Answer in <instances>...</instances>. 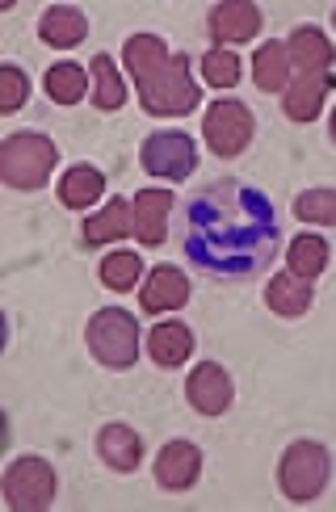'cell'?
<instances>
[{
  "label": "cell",
  "instance_id": "21",
  "mask_svg": "<svg viewBox=\"0 0 336 512\" xmlns=\"http://www.w3.org/2000/svg\"><path fill=\"white\" fill-rule=\"evenodd\" d=\"M147 357L164 370L181 366L185 357H194V332H189L185 324H156L152 336H147Z\"/></svg>",
  "mask_w": 336,
  "mask_h": 512
},
{
  "label": "cell",
  "instance_id": "29",
  "mask_svg": "<svg viewBox=\"0 0 336 512\" xmlns=\"http://www.w3.org/2000/svg\"><path fill=\"white\" fill-rule=\"evenodd\" d=\"M294 219L336 227V189H307V194H299L294 198Z\"/></svg>",
  "mask_w": 336,
  "mask_h": 512
},
{
  "label": "cell",
  "instance_id": "28",
  "mask_svg": "<svg viewBox=\"0 0 336 512\" xmlns=\"http://www.w3.org/2000/svg\"><path fill=\"white\" fill-rule=\"evenodd\" d=\"M240 55L227 51V47H215L202 55V80L210 84V89H236L240 84Z\"/></svg>",
  "mask_w": 336,
  "mask_h": 512
},
{
  "label": "cell",
  "instance_id": "26",
  "mask_svg": "<svg viewBox=\"0 0 336 512\" xmlns=\"http://www.w3.org/2000/svg\"><path fill=\"white\" fill-rule=\"evenodd\" d=\"M97 273H101V286H105V290L126 294V290L139 286V277H143V256L118 248V252H110V256H101V269H97Z\"/></svg>",
  "mask_w": 336,
  "mask_h": 512
},
{
  "label": "cell",
  "instance_id": "17",
  "mask_svg": "<svg viewBox=\"0 0 336 512\" xmlns=\"http://www.w3.org/2000/svg\"><path fill=\"white\" fill-rule=\"evenodd\" d=\"M38 38L55 51H72L89 38V17H84L76 5H51L38 21Z\"/></svg>",
  "mask_w": 336,
  "mask_h": 512
},
{
  "label": "cell",
  "instance_id": "1",
  "mask_svg": "<svg viewBox=\"0 0 336 512\" xmlns=\"http://www.w3.org/2000/svg\"><path fill=\"white\" fill-rule=\"evenodd\" d=\"M181 248L189 265L223 282L257 277L278 252V219L252 185L215 181L185 206Z\"/></svg>",
  "mask_w": 336,
  "mask_h": 512
},
{
  "label": "cell",
  "instance_id": "7",
  "mask_svg": "<svg viewBox=\"0 0 336 512\" xmlns=\"http://www.w3.org/2000/svg\"><path fill=\"white\" fill-rule=\"evenodd\" d=\"M252 110L244 101H231V97H219V101H210L206 105V118H202V139L206 147L215 156L231 160V156H240L244 147L252 143Z\"/></svg>",
  "mask_w": 336,
  "mask_h": 512
},
{
  "label": "cell",
  "instance_id": "10",
  "mask_svg": "<svg viewBox=\"0 0 336 512\" xmlns=\"http://www.w3.org/2000/svg\"><path fill=\"white\" fill-rule=\"evenodd\" d=\"M206 30L219 47H236V42H248L261 34V9L252 0H223V5L210 9Z\"/></svg>",
  "mask_w": 336,
  "mask_h": 512
},
{
  "label": "cell",
  "instance_id": "18",
  "mask_svg": "<svg viewBox=\"0 0 336 512\" xmlns=\"http://www.w3.org/2000/svg\"><path fill=\"white\" fill-rule=\"evenodd\" d=\"M311 303H315V290H311L307 277L290 273V269L278 273V277H269V286H265V307H269L273 315L299 319V315L311 311Z\"/></svg>",
  "mask_w": 336,
  "mask_h": 512
},
{
  "label": "cell",
  "instance_id": "23",
  "mask_svg": "<svg viewBox=\"0 0 336 512\" xmlns=\"http://www.w3.org/2000/svg\"><path fill=\"white\" fill-rule=\"evenodd\" d=\"M42 89H47V97L55 105H76L84 93H93V84H89V76H84L80 63L63 59V63H51V68H47V76H42Z\"/></svg>",
  "mask_w": 336,
  "mask_h": 512
},
{
  "label": "cell",
  "instance_id": "13",
  "mask_svg": "<svg viewBox=\"0 0 336 512\" xmlns=\"http://www.w3.org/2000/svg\"><path fill=\"white\" fill-rule=\"evenodd\" d=\"M131 210H135V240L143 248H160L168 236V215H173V189H139Z\"/></svg>",
  "mask_w": 336,
  "mask_h": 512
},
{
  "label": "cell",
  "instance_id": "19",
  "mask_svg": "<svg viewBox=\"0 0 336 512\" xmlns=\"http://www.w3.org/2000/svg\"><path fill=\"white\" fill-rule=\"evenodd\" d=\"M122 236H135V210H131V202H126V198H114L110 206L101 210V215L84 219V231H80V240L89 248H101V244L122 240Z\"/></svg>",
  "mask_w": 336,
  "mask_h": 512
},
{
  "label": "cell",
  "instance_id": "12",
  "mask_svg": "<svg viewBox=\"0 0 336 512\" xmlns=\"http://www.w3.org/2000/svg\"><path fill=\"white\" fill-rule=\"evenodd\" d=\"M189 303V277L177 265H156L147 273V282L139 290V307L147 315H164V311H181Z\"/></svg>",
  "mask_w": 336,
  "mask_h": 512
},
{
  "label": "cell",
  "instance_id": "15",
  "mask_svg": "<svg viewBox=\"0 0 336 512\" xmlns=\"http://www.w3.org/2000/svg\"><path fill=\"white\" fill-rule=\"evenodd\" d=\"M286 51H290V68L294 76H328L332 68V42L324 30H315V26H299L290 38H286Z\"/></svg>",
  "mask_w": 336,
  "mask_h": 512
},
{
  "label": "cell",
  "instance_id": "3",
  "mask_svg": "<svg viewBox=\"0 0 336 512\" xmlns=\"http://www.w3.org/2000/svg\"><path fill=\"white\" fill-rule=\"evenodd\" d=\"M59 152L47 135H34V131H17L0 143V177H5L9 189H21V194H30V189H42L51 177Z\"/></svg>",
  "mask_w": 336,
  "mask_h": 512
},
{
  "label": "cell",
  "instance_id": "9",
  "mask_svg": "<svg viewBox=\"0 0 336 512\" xmlns=\"http://www.w3.org/2000/svg\"><path fill=\"white\" fill-rule=\"evenodd\" d=\"M185 399L198 416H223L231 408V399H236V387H231V374L219 361H202L185 378Z\"/></svg>",
  "mask_w": 336,
  "mask_h": 512
},
{
  "label": "cell",
  "instance_id": "22",
  "mask_svg": "<svg viewBox=\"0 0 336 512\" xmlns=\"http://www.w3.org/2000/svg\"><path fill=\"white\" fill-rule=\"evenodd\" d=\"M101 189H105V177L93 164H72L68 173L59 177V202L68 210H84V206L101 202Z\"/></svg>",
  "mask_w": 336,
  "mask_h": 512
},
{
  "label": "cell",
  "instance_id": "11",
  "mask_svg": "<svg viewBox=\"0 0 336 512\" xmlns=\"http://www.w3.org/2000/svg\"><path fill=\"white\" fill-rule=\"evenodd\" d=\"M202 479V450L194 441H168L156 454V483L164 492H189Z\"/></svg>",
  "mask_w": 336,
  "mask_h": 512
},
{
  "label": "cell",
  "instance_id": "32",
  "mask_svg": "<svg viewBox=\"0 0 336 512\" xmlns=\"http://www.w3.org/2000/svg\"><path fill=\"white\" fill-rule=\"evenodd\" d=\"M332 21H336V13H332Z\"/></svg>",
  "mask_w": 336,
  "mask_h": 512
},
{
  "label": "cell",
  "instance_id": "27",
  "mask_svg": "<svg viewBox=\"0 0 336 512\" xmlns=\"http://www.w3.org/2000/svg\"><path fill=\"white\" fill-rule=\"evenodd\" d=\"M286 265H290V273L315 282V277L328 269V244L320 236H294L290 248H286Z\"/></svg>",
  "mask_w": 336,
  "mask_h": 512
},
{
  "label": "cell",
  "instance_id": "6",
  "mask_svg": "<svg viewBox=\"0 0 336 512\" xmlns=\"http://www.w3.org/2000/svg\"><path fill=\"white\" fill-rule=\"evenodd\" d=\"M5 500L13 512H47L55 504V466L47 458H13L5 471Z\"/></svg>",
  "mask_w": 336,
  "mask_h": 512
},
{
  "label": "cell",
  "instance_id": "14",
  "mask_svg": "<svg viewBox=\"0 0 336 512\" xmlns=\"http://www.w3.org/2000/svg\"><path fill=\"white\" fill-rule=\"evenodd\" d=\"M97 458L118 475H135L143 462V437L131 429V424H105L97 433Z\"/></svg>",
  "mask_w": 336,
  "mask_h": 512
},
{
  "label": "cell",
  "instance_id": "4",
  "mask_svg": "<svg viewBox=\"0 0 336 512\" xmlns=\"http://www.w3.org/2000/svg\"><path fill=\"white\" fill-rule=\"evenodd\" d=\"M84 340H89L93 361L105 370H131L139 357V324L122 307H101L84 328Z\"/></svg>",
  "mask_w": 336,
  "mask_h": 512
},
{
  "label": "cell",
  "instance_id": "16",
  "mask_svg": "<svg viewBox=\"0 0 336 512\" xmlns=\"http://www.w3.org/2000/svg\"><path fill=\"white\" fill-rule=\"evenodd\" d=\"M332 89H336L332 76H294L290 89L282 93V114L290 122L307 126V122H315V114H320V105H324V97Z\"/></svg>",
  "mask_w": 336,
  "mask_h": 512
},
{
  "label": "cell",
  "instance_id": "31",
  "mask_svg": "<svg viewBox=\"0 0 336 512\" xmlns=\"http://www.w3.org/2000/svg\"><path fill=\"white\" fill-rule=\"evenodd\" d=\"M328 135H332V143H336V110H332V118H328Z\"/></svg>",
  "mask_w": 336,
  "mask_h": 512
},
{
  "label": "cell",
  "instance_id": "24",
  "mask_svg": "<svg viewBox=\"0 0 336 512\" xmlns=\"http://www.w3.org/2000/svg\"><path fill=\"white\" fill-rule=\"evenodd\" d=\"M89 76H93V93L89 97H93L97 110H105V114L122 110V105H126V84H122V76L114 68V59L110 55H93Z\"/></svg>",
  "mask_w": 336,
  "mask_h": 512
},
{
  "label": "cell",
  "instance_id": "30",
  "mask_svg": "<svg viewBox=\"0 0 336 512\" xmlns=\"http://www.w3.org/2000/svg\"><path fill=\"white\" fill-rule=\"evenodd\" d=\"M26 97H30V76L13 68V63H5L0 68V114H17L26 105Z\"/></svg>",
  "mask_w": 336,
  "mask_h": 512
},
{
  "label": "cell",
  "instance_id": "8",
  "mask_svg": "<svg viewBox=\"0 0 336 512\" xmlns=\"http://www.w3.org/2000/svg\"><path fill=\"white\" fill-rule=\"evenodd\" d=\"M139 164L160 181H185L198 168V143L185 131H156L139 147Z\"/></svg>",
  "mask_w": 336,
  "mask_h": 512
},
{
  "label": "cell",
  "instance_id": "20",
  "mask_svg": "<svg viewBox=\"0 0 336 512\" xmlns=\"http://www.w3.org/2000/svg\"><path fill=\"white\" fill-rule=\"evenodd\" d=\"M252 80H257L261 93H286L290 80H294V68H290V51L286 42H265V47L252 55Z\"/></svg>",
  "mask_w": 336,
  "mask_h": 512
},
{
  "label": "cell",
  "instance_id": "5",
  "mask_svg": "<svg viewBox=\"0 0 336 512\" xmlns=\"http://www.w3.org/2000/svg\"><path fill=\"white\" fill-rule=\"evenodd\" d=\"M332 479V454L320 441H294L278 462V487L294 504L315 500Z\"/></svg>",
  "mask_w": 336,
  "mask_h": 512
},
{
  "label": "cell",
  "instance_id": "25",
  "mask_svg": "<svg viewBox=\"0 0 336 512\" xmlns=\"http://www.w3.org/2000/svg\"><path fill=\"white\" fill-rule=\"evenodd\" d=\"M168 55H173V51H168V42L156 38V34H131L122 42V63H126V72H131V80H143Z\"/></svg>",
  "mask_w": 336,
  "mask_h": 512
},
{
  "label": "cell",
  "instance_id": "2",
  "mask_svg": "<svg viewBox=\"0 0 336 512\" xmlns=\"http://www.w3.org/2000/svg\"><path fill=\"white\" fill-rule=\"evenodd\" d=\"M135 89H139V105L152 118H185L202 105V89L189 76V55L181 51H173L143 80H135Z\"/></svg>",
  "mask_w": 336,
  "mask_h": 512
}]
</instances>
